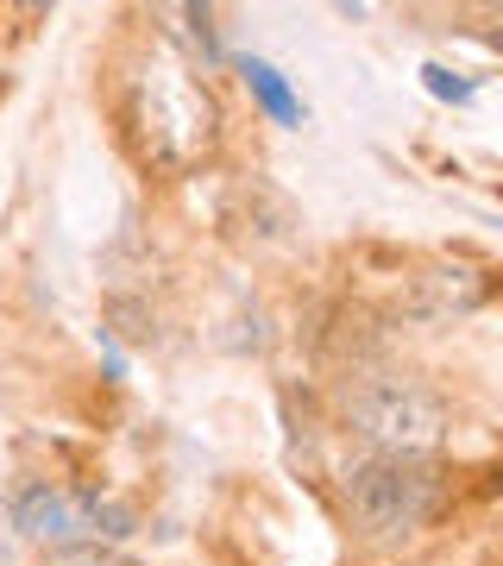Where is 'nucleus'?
<instances>
[{"label":"nucleus","instance_id":"5","mask_svg":"<svg viewBox=\"0 0 503 566\" xmlns=\"http://www.w3.org/2000/svg\"><path fill=\"white\" fill-rule=\"evenodd\" d=\"M44 566H145V560H133L120 547H57Z\"/></svg>","mask_w":503,"mask_h":566},{"label":"nucleus","instance_id":"4","mask_svg":"<svg viewBox=\"0 0 503 566\" xmlns=\"http://www.w3.org/2000/svg\"><path fill=\"white\" fill-rule=\"evenodd\" d=\"M240 70H245V88L259 95V107H264V114H271V120H277V126H302V102H296V95H290V88H283V76H277V70H271V63L245 57Z\"/></svg>","mask_w":503,"mask_h":566},{"label":"nucleus","instance_id":"2","mask_svg":"<svg viewBox=\"0 0 503 566\" xmlns=\"http://www.w3.org/2000/svg\"><path fill=\"white\" fill-rule=\"evenodd\" d=\"M340 416L371 453H416V460H434V447L447 441L441 390H428L422 378H402V371H359V378H346Z\"/></svg>","mask_w":503,"mask_h":566},{"label":"nucleus","instance_id":"3","mask_svg":"<svg viewBox=\"0 0 503 566\" xmlns=\"http://www.w3.org/2000/svg\"><path fill=\"white\" fill-rule=\"evenodd\" d=\"M13 523L25 542L39 547H120L126 535H139V510L120 497H101V491H70L51 479L13 491Z\"/></svg>","mask_w":503,"mask_h":566},{"label":"nucleus","instance_id":"1","mask_svg":"<svg viewBox=\"0 0 503 566\" xmlns=\"http://www.w3.org/2000/svg\"><path fill=\"white\" fill-rule=\"evenodd\" d=\"M340 497L365 542L397 547L441 516L447 472H441V460H416V453H365V460L346 465Z\"/></svg>","mask_w":503,"mask_h":566}]
</instances>
